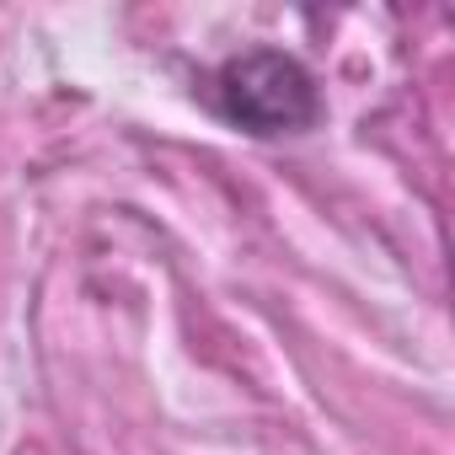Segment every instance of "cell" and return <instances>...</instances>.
Instances as JSON below:
<instances>
[{
	"instance_id": "6da1fadb",
	"label": "cell",
	"mask_w": 455,
	"mask_h": 455,
	"mask_svg": "<svg viewBox=\"0 0 455 455\" xmlns=\"http://www.w3.org/2000/svg\"><path fill=\"white\" fill-rule=\"evenodd\" d=\"M220 113L247 134H300L322 118L316 76L284 49H247L214 76Z\"/></svg>"
}]
</instances>
